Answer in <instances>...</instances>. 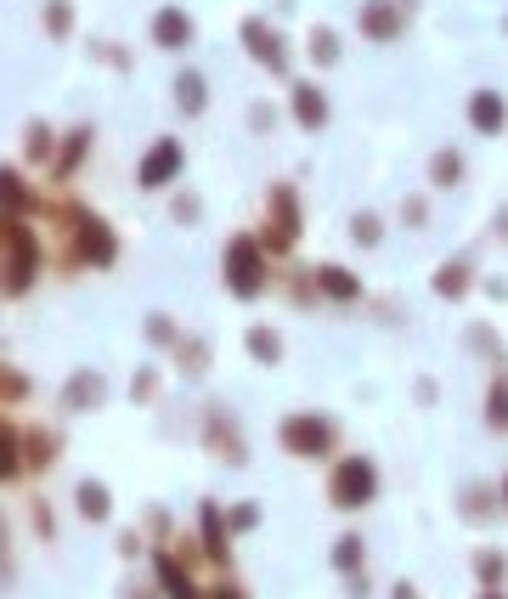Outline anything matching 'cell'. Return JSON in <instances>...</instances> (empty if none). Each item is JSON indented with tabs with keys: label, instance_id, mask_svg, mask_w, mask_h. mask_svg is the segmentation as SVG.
I'll list each match as a JSON object with an SVG mask.
<instances>
[{
	"label": "cell",
	"instance_id": "15",
	"mask_svg": "<svg viewBox=\"0 0 508 599\" xmlns=\"http://www.w3.org/2000/svg\"><path fill=\"white\" fill-rule=\"evenodd\" d=\"M176 96H181V108H187V114H198V108H203V80H198V74H181Z\"/></svg>",
	"mask_w": 508,
	"mask_h": 599
},
{
	"label": "cell",
	"instance_id": "7",
	"mask_svg": "<svg viewBox=\"0 0 508 599\" xmlns=\"http://www.w3.org/2000/svg\"><path fill=\"white\" fill-rule=\"evenodd\" d=\"M80 255H85L91 266H108V261H114V232L102 227L96 216H85V221H80Z\"/></svg>",
	"mask_w": 508,
	"mask_h": 599
},
{
	"label": "cell",
	"instance_id": "6",
	"mask_svg": "<svg viewBox=\"0 0 508 599\" xmlns=\"http://www.w3.org/2000/svg\"><path fill=\"white\" fill-rule=\"evenodd\" d=\"M243 40H248V52L261 57L266 69H277V74L288 69V52H283V45H277V34H272V29H266L261 18H248V23H243Z\"/></svg>",
	"mask_w": 508,
	"mask_h": 599
},
{
	"label": "cell",
	"instance_id": "18",
	"mask_svg": "<svg viewBox=\"0 0 508 599\" xmlns=\"http://www.w3.org/2000/svg\"><path fill=\"white\" fill-rule=\"evenodd\" d=\"M203 537H210V555H215V560H226V532H221L215 509H203Z\"/></svg>",
	"mask_w": 508,
	"mask_h": 599
},
{
	"label": "cell",
	"instance_id": "9",
	"mask_svg": "<svg viewBox=\"0 0 508 599\" xmlns=\"http://www.w3.org/2000/svg\"><path fill=\"white\" fill-rule=\"evenodd\" d=\"M362 29H368L373 40H390V34L401 29V18H395V7H390V0H373V7L362 12Z\"/></svg>",
	"mask_w": 508,
	"mask_h": 599
},
{
	"label": "cell",
	"instance_id": "14",
	"mask_svg": "<svg viewBox=\"0 0 508 599\" xmlns=\"http://www.w3.org/2000/svg\"><path fill=\"white\" fill-rule=\"evenodd\" d=\"M322 288H328L334 300H356V277L339 272V266H322Z\"/></svg>",
	"mask_w": 508,
	"mask_h": 599
},
{
	"label": "cell",
	"instance_id": "3",
	"mask_svg": "<svg viewBox=\"0 0 508 599\" xmlns=\"http://www.w3.org/2000/svg\"><path fill=\"white\" fill-rule=\"evenodd\" d=\"M283 446H288V453H299V459H322L328 453V446H334V424L328 419H288L283 424Z\"/></svg>",
	"mask_w": 508,
	"mask_h": 599
},
{
	"label": "cell",
	"instance_id": "17",
	"mask_svg": "<svg viewBox=\"0 0 508 599\" xmlns=\"http://www.w3.org/2000/svg\"><path fill=\"white\" fill-rule=\"evenodd\" d=\"M96 396H102V379H74L68 385V408H91Z\"/></svg>",
	"mask_w": 508,
	"mask_h": 599
},
{
	"label": "cell",
	"instance_id": "4",
	"mask_svg": "<svg viewBox=\"0 0 508 599\" xmlns=\"http://www.w3.org/2000/svg\"><path fill=\"white\" fill-rule=\"evenodd\" d=\"M7 255H12V277H7V288L23 294L29 277H34V243H29V232H23L18 221H7Z\"/></svg>",
	"mask_w": 508,
	"mask_h": 599
},
{
	"label": "cell",
	"instance_id": "21",
	"mask_svg": "<svg viewBox=\"0 0 508 599\" xmlns=\"http://www.w3.org/2000/svg\"><path fill=\"white\" fill-rule=\"evenodd\" d=\"M435 288H441V294H464V266H446V272L435 277Z\"/></svg>",
	"mask_w": 508,
	"mask_h": 599
},
{
	"label": "cell",
	"instance_id": "28",
	"mask_svg": "<svg viewBox=\"0 0 508 599\" xmlns=\"http://www.w3.org/2000/svg\"><path fill=\"white\" fill-rule=\"evenodd\" d=\"M486 599H502V593H486Z\"/></svg>",
	"mask_w": 508,
	"mask_h": 599
},
{
	"label": "cell",
	"instance_id": "25",
	"mask_svg": "<svg viewBox=\"0 0 508 599\" xmlns=\"http://www.w3.org/2000/svg\"><path fill=\"white\" fill-rule=\"evenodd\" d=\"M356 232H362V243H373V238H379V221H373V216H362V221H356Z\"/></svg>",
	"mask_w": 508,
	"mask_h": 599
},
{
	"label": "cell",
	"instance_id": "20",
	"mask_svg": "<svg viewBox=\"0 0 508 599\" xmlns=\"http://www.w3.org/2000/svg\"><path fill=\"white\" fill-rule=\"evenodd\" d=\"M486 413H491V424H497V430H508V385H497V390H491V408H486Z\"/></svg>",
	"mask_w": 508,
	"mask_h": 599
},
{
	"label": "cell",
	"instance_id": "8",
	"mask_svg": "<svg viewBox=\"0 0 508 599\" xmlns=\"http://www.w3.org/2000/svg\"><path fill=\"white\" fill-rule=\"evenodd\" d=\"M152 40H159L165 52H181V45L192 40V18L187 12H159L152 18Z\"/></svg>",
	"mask_w": 508,
	"mask_h": 599
},
{
	"label": "cell",
	"instance_id": "12",
	"mask_svg": "<svg viewBox=\"0 0 508 599\" xmlns=\"http://www.w3.org/2000/svg\"><path fill=\"white\" fill-rule=\"evenodd\" d=\"M159 582H165V593H170V599H198V593H192V582H187V571H181L170 555H159Z\"/></svg>",
	"mask_w": 508,
	"mask_h": 599
},
{
	"label": "cell",
	"instance_id": "11",
	"mask_svg": "<svg viewBox=\"0 0 508 599\" xmlns=\"http://www.w3.org/2000/svg\"><path fill=\"white\" fill-rule=\"evenodd\" d=\"M469 119H475V130H497L502 125V103L491 91H475V103H469Z\"/></svg>",
	"mask_w": 508,
	"mask_h": 599
},
{
	"label": "cell",
	"instance_id": "13",
	"mask_svg": "<svg viewBox=\"0 0 508 599\" xmlns=\"http://www.w3.org/2000/svg\"><path fill=\"white\" fill-rule=\"evenodd\" d=\"M80 509H85L91 521H108V492H102L96 481H91V486H80Z\"/></svg>",
	"mask_w": 508,
	"mask_h": 599
},
{
	"label": "cell",
	"instance_id": "10",
	"mask_svg": "<svg viewBox=\"0 0 508 599\" xmlns=\"http://www.w3.org/2000/svg\"><path fill=\"white\" fill-rule=\"evenodd\" d=\"M294 114H299V125H322V119H328L322 91H317V85H299V91H294Z\"/></svg>",
	"mask_w": 508,
	"mask_h": 599
},
{
	"label": "cell",
	"instance_id": "23",
	"mask_svg": "<svg viewBox=\"0 0 508 599\" xmlns=\"http://www.w3.org/2000/svg\"><path fill=\"white\" fill-rule=\"evenodd\" d=\"M317 57H322V63H334V57H339V45H334V34H328V29H317Z\"/></svg>",
	"mask_w": 508,
	"mask_h": 599
},
{
	"label": "cell",
	"instance_id": "27",
	"mask_svg": "<svg viewBox=\"0 0 508 599\" xmlns=\"http://www.w3.org/2000/svg\"><path fill=\"white\" fill-rule=\"evenodd\" d=\"M215 599H243V593H237V588H226V593H215Z\"/></svg>",
	"mask_w": 508,
	"mask_h": 599
},
{
	"label": "cell",
	"instance_id": "29",
	"mask_svg": "<svg viewBox=\"0 0 508 599\" xmlns=\"http://www.w3.org/2000/svg\"><path fill=\"white\" fill-rule=\"evenodd\" d=\"M502 492H508V486H502Z\"/></svg>",
	"mask_w": 508,
	"mask_h": 599
},
{
	"label": "cell",
	"instance_id": "5",
	"mask_svg": "<svg viewBox=\"0 0 508 599\" xmlns=\"http://www.w3.org/2000/svg\"><path fill=\"white\" fill-rule=\"evenodd\" d=\"M176 170H181V141H176V136H165V141L141 159V187H165Z\"/></svg>",
	"mask_w": 508,
	"mask_h": 599
},
{
	"label": "cell",
	"instance_id": "19",
	"mask_svg": "<svg viewBox=\"0 0 508 599\" xmlns=\"http://www.w3.org/2000/svg\"><path fill=\"white\" fill-rule=\"evenodd\" d=\"M248 351L272 362V357H277V334H266V328H254V334H248Z\"/></svg>",
	"mask_w": 508,
	"mask_h": 599
},
{
	"label": "cell",
	"instance_id": "1",
	"mask_svg": "<svg viewBox=\"0 0 508 599\" xmlns=\"http://www.w3.org/2000/svg\"><path fill=\"white\" fill-rule=\"evenodd\" d=\"M373 486H379L373 464L368 459H350V464L334 470V504L339 509H362V504H373Z\"/></svg>",
	"mask_w": 508,
	"mask_h": 599
},
{
	"label": "cell",
	"instance_id": "24",
	"mask_svg": "<svg viewBox=\"0 0 508 599\" xmlns=\"http://www.w3.org/2000/svg\"><path fill=\"white\" fill-rule=\"evenodd\" d=\"M45 23H51V34H63V29H68V7H63V0L45 12Z\"/></svg>",
	"mask_w": 508,
	"mask_h": 599
},
{
	"label": "cell",
	"instance_id": "2",
	"mask_svg": "<svg viewBox=\"0 0 508 599\" xmlns=\"http://www.w3.org/2000/svg\"><path fill=\"white\" fill-rule=\"evenodd\" d=\"M226 283H232V294H261V283H266V272H261V243L254 238H237L232 243V255H226Z\"/></svg>",
	"mask_w": 508,
	"mask_h": 599
},
{
	"label": "cell",
	"instance_id": "22",
	"mask_svg": "<svg viewBox=\"0 0 508 599\" xmlns=\"http://www.w3.org/2000/svg\"><path fill=\"white\" fill-rule=\"evenodd\" d=\"M457 170H464V165H457V154H441V159H435V181H441V187L457 181Z\"/></svg>",
	"mask_w": 508,
	"mask_h": 599
},
{
	"label": "cell",
	"instance_id": "16",
	"mask_svg": "<svg viewBox=\"0 0 508 599\" xmlns=\"http://www.w3.org/2000/svg\"><path fill=\"white\" fill-rule=\"evenodd\" d=\"M334 566H339V571L362 566V537H339V548H334Z\"/></svg>",
	"mask_w": 508,
	"mask_h": 599
},
{
	"label": "cell",
	"instance_id": "26",
	"mask_svg": "<svg viewBox=\"0 0 508 599\" xmlns=\"http://www.w3.org/2000/svg\"><path fill=\"white\" fill-rule=\"evenodd\" d=\"M480 577H502V560L497 555H480Z\"/></svg>",
	"mask_w": 508,
	"mask_h": 599
}]
</instances>
